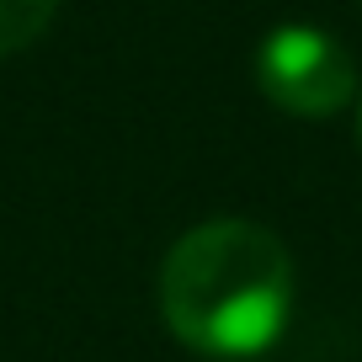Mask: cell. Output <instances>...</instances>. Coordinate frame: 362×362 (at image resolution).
Masks as SVG:
<instances>
[{"label":"cell","mask_w":362,"mask_h":362,"mask_svg":"<svg viewBox=\"0 0 362 362\" xmlns=\"http://www.w3.org/2000/svg\"><path fill=\"white\" fill-rule=\"evenodd\" d=\"M54 11H59V0H0V59L27 48L33 37H43Z\"/></svg>","instance_id":"cell-3"},{"label":"cell","mask_w":362,"mask_h":362,"mask_svg":"<svg viewBox=\"0 0 362 362\" xmlns=\"http://www.w3.org/2000/svg\"><path fill=\"white\" fill-rule=\"evenodd\" d=\"M256 80L272 107L298 117H330L357 96V64L336 37L315 27H277L261 43Z\"/></svg>","instance_id":"cell-2"},{"label":"cell","mask_w":362,"mask_h":362,"mask_svg":"<svg viewBox=\"0 0 362 362\" xmlns=\"http://www.w3.org/2000/svg\"><path fill=\"white\" fill-rule=\"evenodd\" d=\"M357 139H362V107H357Z\"/></svg>","instance_id":"cell-4"},{"label":"cell","mask_w":362,"mask_h":362,"mask_svg":"<svg viewBox=\"0 0 362 362\" xmlns=\"http://www.w3.org/2000/svg\"><path fill=\"white\" fill-rule=\"evenodd\" d=\"M293 256L250 218H214L170 245L160 267V315L203 357H256L288 325Z\"/></svg>","instance_id":"cell-1"}]
</instances>
